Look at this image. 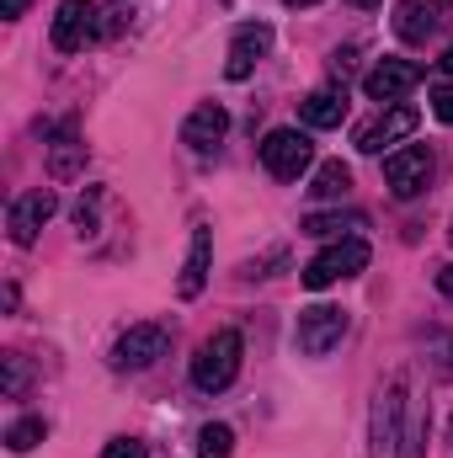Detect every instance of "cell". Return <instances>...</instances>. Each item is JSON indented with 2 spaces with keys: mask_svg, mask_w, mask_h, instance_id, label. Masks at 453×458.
Returning a JSON list of instances; mask_svg holds the SVG:
<instances>
[{
  "mask_svg": "<svg viewBox=\"0 0 453 458\" xmlns=\"http://www.w3.org/2000/svg\"><path fill=\"white\" fill-rule=\"evenodd\" d=\"M240 357H245L240 331H214L209 342L198 346V357H192V384H198L203 394L229 389V384H235V373H240Z\"/></svg>",
  "mask_w": 453,
  "mask_h": 458,
  "instance_id": "1",
  "label": "cell"
},
{
  "mask_svg": "<svg viewBox=\"0 0 453 458\" xmlns=\"http://www.w3.org/2000/svg\"><path fill=\"white\" fill-rule=\"evenodd\" d=\"M368 256H373V250H368V240H357V234H352V240H331V245H326L304 272H299V277H304V288H315V293H321V288H331V283L357 277V272L368 267Z\"/></svg>",
  "mask_w": 453,
  "mask_h": 458,
  "instance_id": "2",
  "label": "cell"
},
{
  "mask_svg": "<svg viewBox=\"0 0 453 458\" xmlns=\"http://www.w3.org/2000/svg\"><path fill=\"white\" fill-rule=\"evenodd\" d=\"M261 165H267L278 182H299V176L315 165L310 133H299V128H272V133L261 139Z\"/></svg>",
  "mask_w": 453,
  "mask_h": 458,
  "instance_id": "3",
  "label": "cell"
},
{
  "mask_svg": "<svg viewBox=\"0 0 453 458\" xmlns=\"http://www.w3.org/2000/svg\"><path fill=\"white\" fill-rule=\"evenodd\" d=\"M422 64L416 59H379L368 75H363V97L368 102H379V107H400L416 86H422Z\"/></svg>",
  "mask_w": 453,
  "mask_h": 458,
  "instance_id": "4",
  "label": "cell"
},
{
  "mask_svg": "<svg viewBox=\"0 0 453 458\" xmlns=\"http://www.w3.org/2000/svg\"><path fill=\"white\" fill-rule=\"evenodd\" d=\"M432 171H438V160H432L427 144H406V149H395V155L384 160V182H389V192H395L400 203L422 198L427 182H432Z\"/></svg>",
  "mask_w": 453,
  "mask_h": 458,
  "instance_id": "5",
  "label": "cell"
},
{
  "mask_svg": "<svg viewBox=\"0 0 453 458\" xmlns=\"http://www.w3.org/2000/svg\"><path fill=\"white\" fill-rule=\"evenodd\" d=\"M341 336H346V310H337V304H310V310H299L294 342H299L304 357H326V352H337Z\"/></svg>",
  "mask_w": 453,
  "mask_h": 458,
  "instance_id": "6",
  "label": "cell"
},
{
  "mask_svg": "<svg viewBox=\"0 0 453 458\" xmlns=\"http://www.w3.org/2000/svg\"><path fill=\"white\" fill-rule=\"evenodd\" d=\"M166 346H171V331L166 326H128L123 336H117V346H113V368L117 373H144L155 357H166Z\"/></svg>",
  "mask_w": 453,
  "mask_h": 458,
  "instance_id": "7",
  "label": "cell"
},
{
  "mask_svg": "<svg viewBox=\"0 0 453 458\" xmlns=\"http://www.w3.org/2000/svg\"><path fill=\"white\" fill-rule=\"evenodd\" d=\"M97 21H102V11L91 5V0H59V16H54V48L59 54H81L86 43H97Z\"/></svg>",
  "mask_w": 453,
  "mask_h": 458,
  "instance_id": "8",
  "label": "cell"
},
{
  "mask_svg": "<svg viewBox=\"0 0 453 458\" xmlns=\"http://www.w3.org/2000/svg\"><path fill=\"white\" fill-rule=\"evenodd\" d=\"M453 21V0H400L395 5V32L406 43H427Z\"/></svg>",
  "mask_w": 453,
  "mask_h": 458,
  "instance_id": "9",
  "label": "cell"
},
{
  "mask_svg": "<svg viewBox=\"0 0 453 458\" xmlns=\"http://www.w3.org/2000/svg\"><path fill=\"white\" fill-rule=\"evenodd\" d=\"M400 416H406V384L395 378V384L379 389V400H373V432H368V454L373 458L395 454V443H400Z\"/></svg>",
  "mask_w": 453,
  "mask_h": 458,
  "instance_id": "10",
  "label": "cell"
},
{
  "mask_svg": "<svg viewBox=\"0 0 453 458\" xmlns=\"http://www.w3.org/2000/svg\"><path fill=\"white\" fill-rule=\"evenodd\" d=\"M54 208H59L54 187H32V192H21V198L11 203V214H5L11 240H16V245H32V240H38V229L54 219Z\"/></svg>",
  "mask_w": 453,
  "mask_h": 458,
  "instance_id": "11",
  "label": "cell"
},
{
  "mask_svg": "<svg viewBox=\"0 0 453 458\" xmlns=\"http://www.w3.org/2000/svg\"><path fill=\"white\" fill-rule=\"evenodd\" d=\"M416 123H422V113L416 107H384V113L373 117V123H363L357 128V149L363 155H384V144H395V139H406V133H416Z\"/></svg>",
  "mask_w": 453,
  "mask_h": 458,
  "instance_id": "12",
  "label": "cell"
},
{
  "mask_svg": "<svg viewBox=\"0 0 453 458\" xmlns=\"http://www.w3.org/2000/svg\"><path fill=\"white\" fill-rule=\"evenodd\" d=\"M267 48H272V27H267V21H245V27H235L225 75H229V81H245V75L267 59Z\"/></svg>",
  "mask_w": 453,
  "mask_h": 458,
  "instance_id": "13",
  "label": "cell"
},
{
  "mask_svg": "<svg viewBox=\"0 0 453 458\" xmlns=\"http://www.w3.org/2000/svg\"><path fill=\"white\" fill-rule=\"evenodd\" d=\"M225 133H229V113L219 107V102L192 107V113H187V123H182V144H187L192 155H209L214 144H225Z\"/></svg>",
  "mask_w": 453,
  "mask_h": 458,
  "instance_id": "14",
  "label": "cell"
},
{
  "mask_svg": "<svg viewBox=\"0 0 453 458\" xmlns=\"http://www.w3.org/2000/svg\"><path fill=\"white\" fill-rule=\"evenodd\" d=\"M209 261H214V234L198 225L192 229V245H187V267H182V277H176V293H182V299H198V293H203Z\"/></svg>",
  "mask_w": 453,
  "mask_h": 458,
  "instance_id": "15",
  "label": "cell"
},
{
  "mask_svg": "<svg viewBox=\"0 0 453 458\" xmlns=\"http://www.w3.org/2000/svg\"><path fill=\"white\" fill-rule=\"evenodd\" d=\"M299 117H304L310 128H341V117H346V86H321V91H310V97L299 102Z\"/></svg>",
  "mask_w": 453,
  "mask_h": 458,
  "instance_id": "16",
  "label": "cell"
},
{
  "mask_svg": "<svg viewBox=\"0 0 453 458\" xmlns=\"http://www.w3.org/2000/svg\"><path fill=\"white\" fill-rule=\"evenodd\" d=\"M363 225H368L363 214H310V219H304V229L321 234V240H352Z\"/></svg>",
  "mask_w": 453,
  "mask_h": 458,
  "instance_id": "17",
  "label": "cell"
},
{
  "mask_svg": "<svg viewBox=\"0 0 453 458\" xmlns=\"http://www.w3.org/2000/svg\"><path fill=\"white\" fill-rule=\"evenodd\" d=\"M346 187H352V171H346L341 160H326V165L315 171V182H310V198L331 203V198H346Z\"/></svg>",
  "mask_w": 453,
  "mask_h": 458,
  "instance_id": "18",
  "label": "cell"
},
{
  "mask_svg": "<svg viewBox=\"0 0 453 458\" xmlns=\"http://www.w3.org/2000/svg\"><path fill=\"white\" fill-rule=\"evenodd\" d=\"M48 437V421L43 416H21V421H11V432H5V448L11 454H27V448H38Z\"/></svg>",
  "mask_w": 453,
  "mask_h": 458,
  "instance_id": "19",
  "label": "cell"
},
{
  "mask_svg": "<svg viewBox=\"0 0 453 458\" xmlns=\"http://www.w3.org/2000/svg\"><path fill=\"white\" fill-rule=\"evenodd\" d=\"M229 454H235V432H229L225 421H209L198 432V458H229Z\"/></svg>",
  "mask_w": 453,
  "mask_h": 458,
  "instance_id": "20",
  "label": "cell"
},
{
  "mask_svg": "<svg viewBox=\"0 0 453 458\" xmlns=\"http://www.w3.org/2000/svg\"><path fill=\"white\" fill-rule=\"evenodd\" d=\"M81 160H86V144H81V139H59V144H54V160H48V171L64 182V176H75V171H81Z\"/></svg>",
  "mask_w": 453,
  "mask_h": 458,
  "instance_id": "21",
  "label": "cell"
},
{
  "mask_svg": "<svg viewBox=\"0 0 453 458\" xmlns=\"http://www.w3.org/2000/svg\"><path fill=\"white\" fill-rule=\"evenodd\" d=\"M97 203H102V187H91V192L75 203V225H81V234H91V229H97Z\"/></svg>",
  "mask_w": 453,
  "mask_h": 458,
  "instance_id": "22",
  "label": "cell"
},
{
  "mask_svg": "<svg viewBox=\"0 0 453 458\" xmlns=\"http://www.w3.org/2000/svg\"><path fill=\"white\" fill-rule=\"evenodd\" d=\"M21 389H27V357H16V352H11V357H5V394L16 400Z\"/></svg>",
  "mask_w": 453,
  "mask_h": 458,
  "instance_id": "23",
  "label": "cell"
},
{
  "mask_svg": "<svg viewBox=\"0 0 453 458\" xmlns=\"http://www.w3.org/2000/svg\"><path fill=\"white\" fill-rule=\"evenodd\" d=\"M128 16H133V11H123V5H107V11H102V21H97V38H117V32L128 27Z\"/></svg>",
  "mask_w": 453,
  "mask_h": 458,
  "instance_id": "24",
  "label": "cell"
},
{
  "mask_svg": "<svg viewBox=\"0 0 453 458\" xmlns=\"http://www.w3.org/2000/svg\"><path fill=\"white\" fill-rule=\"evenodd\" d=\"M432 117H438V123H453V75L432 91Z\"/></svg>",
  "mask_w": 453,
  "mask_h": 458,
  "instance_id": "25",
  "label": "cell"
},
{
  "mask_svg": "<svg viewBox=\"0 0 453 458\" xmlns=\"http://www.w3.org/2000/svg\"><path fill=\"white\" fill-rule=\"evenodd\" d=\"M102 458H150V454H144L139 437H113V443L102 448Z\"/></svg>",
  "mask_w": 453,
  "mask_h": 458,
  "instance_id": "26",
  "label": "cell"
},
{
  "mask_svg": "<svg viewBox=\"0 0 453 458\" xmlns=\"http://www.w3.org/2000/svg\"><path fill=\"white\" fill-rule=\"evenodd\" d=\"M27 5H32V0H0V16H5V21H16Z\"/></svg>",
  "mask_w": 453,
  "mask_h": 458,
  "instance_id": "27",
  "label": "cell"
},
{
  "mask_svg": "<svg viewBox=\"0 0 453 458\" xmlns=\"http://www.w3.org/2000/svg\"><path fill=\"white\" fill-rule=\"evenodd\" d=\"M438 288H443V299H453V261L449 267H438Z\"/></svg>",
  "mask_w": 453,
  "mask_h": 458,
  "instance_id": "28",
  "label": "cell"
},
{
  "mask_svg": "<svg viewBox=\"0 0 453 458\" xmlns=\"http://www.w3.org/2000/svg\"><path fill=\"white\" fill-rule=\"evenodd\" d=\"M443 70H449V75H453V43H449V54H443Z\"/></svg>",
  "mask_w": 453,
  "mask_h": 458,
  "instance_id": "29",
  "label": "cell"
},
{
  "mask_svg": "<svg viewBox=\"0 0 453 458\" xmlns=\"http://www.w3.org/2000/svg\"><path fill=\"white\" fill-rule=\"evenodd\" d=\"M352 5H363V11H373V5H379V0H352Z\"/></svg>",
  "mask_w": 453,
  "mask_h": 458,
  "instance_id": "30",
  "label": "cell"
},
{
  "mask_svg": "<svg viewBox=\"0 0 453 458\" xmlns=\"http://www.w3.org/2000/svg\"><path fill=\"white\" fill-rule=\"evenodd\" d=\"M283 5H315V0H283Z\"/></svg>",
  "mask_w": 453,
  "mask_h": 458,
  "instance_id": "31",
  "label": "cell"
},
{
  "mask_svg": "<svg viewBox=\"0 0 453 458\" xmlns=\"http://www.w3.org/2000/svg\"><path fill=\"white\" fill-rule=\"evenodd\" d=\"M449 357H453V346H449Z\"/></svg>",
  "mask_w": 453,
  "mask_h": 458,
  "instance_id": "32",
  "label": "cell"
},
{
  "mask_svg": "<svg viewBox=\"0 0 453 458\" xmlns=\"http://www.w3.org/2000/svg\"><path fill=\"white\" fill-rule=\"evenodd\" d=\"M449 234H453V229H449Z\"/></svg>",
  "mask_w": 453,
  "mask_h": 458,
  "instance_id": "33",
  "label": "cell"
}]
</instances>
